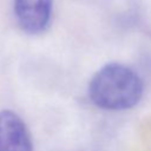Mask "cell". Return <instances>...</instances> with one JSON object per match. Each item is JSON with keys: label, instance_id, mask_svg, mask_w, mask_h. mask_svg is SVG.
<instances>
[{"label": "cell", "instance_id": "obj_1", "mask_svg": "<svg viewBox=\"0 0 151 151\" xmlns=\"http://www.w3.org/2000/svg\"><path fill=\"white\" fill-rule=\"evenodd\" d=\"M143 81L129 66L110 63L99 68L88 83V97L99 109L123 111L133 107L143 96Z\"/></svg>", "mask_w": 151, "mask_h": 151}, {"label": "cell", "instance_id": "obj_2", "mask_svg": "<svg viewBox=\"0 0 151 151\" xmlns=\"http://www.w3.org/2000/svg\"><path fill=\"white\" fill-rule=\"evenodd\" d=\"M53 0H14V15L28 34L44 32L51 20Z\"/></svg>", "mask_w": 151, "mask_h": 151}, {"label": "cell", "instance_id": "obj_3", "mask_svg": "<svg viewBox=\"0 0 151 151\" xmlns=\"http://www.w3.org/2000/svg\"><path fill=\"white\" fill-rule=\"evenodd\" d=\"M0 151H33L25 122L13 111H0Z\"/></svg>", "mask_w": 151, "mask_h": 151}]
</instances>
